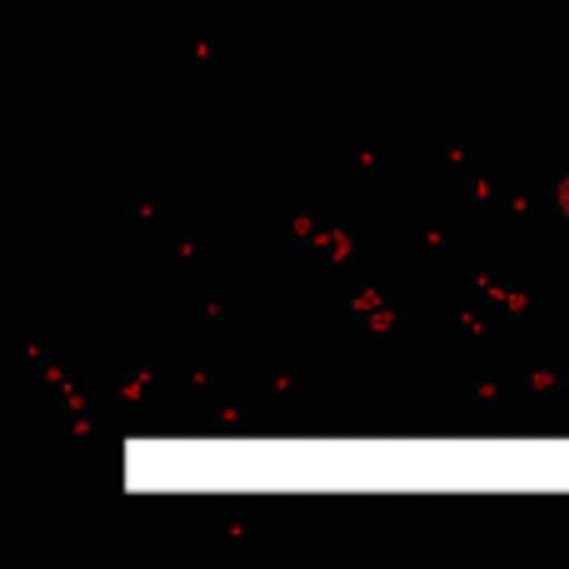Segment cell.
Here are the masks:
<instances>
[{
	"label": "cell",
	"instance_id": "obj_1",
	"mask_svg": "<svg viewBox=\"0 0 569 569\" xmlns=\"http://www.w3.org/2000/svg\"><path fill=\"white\" fill-rule=\"evenodd\" d=\"M555 206H560V216L569 220V180H565V186H560V190H555Z\"/></svg>",
	"mask_w": 569,
	"mask_h": 569
}]
</instances>
